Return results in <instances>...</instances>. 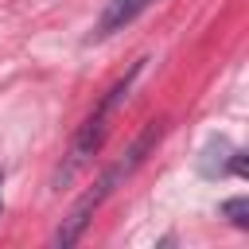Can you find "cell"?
Instances as JSON below:
<instances>
[{"mask_svg": "<svg viewBox=\"0 0 249 249\" xmlns=\"http://www.w3.org/2000/svg\"><path fill=\"white\" fill-rule=\"evenodd\" d=\"M140 66H144V58H140V62H136V66H132V70H128V74H124V78H121V82H117V86L97 101V109L82 121V128H78V136H74V144H70V152H66V163H62V167H58V175H54V183H58V187H62V183H70V179L78 175V167H82V163H86V160L105 144V136H109V121H113L117 105L128 97V89H132V82H136Z\"/></svg>", "mask_w": 249, "mask_h": 249, "instance_id": "cell-2", "label": "cell"}, {"mask_svg": "<svg viewBox=\"0 0 249 249\" xmlns=\"http://www.w3.org/2000/svg\"><path fill=\"white\" fill-rule=\"evenodd\" d=\"M222 214H226L237 230H249V198H230V202H222Z\"/></svg>", "mask_w": 249, "mask_h": 249, "instance_id": "cell-4", "label": "cell"}, {"mask_svg": "<svg viewBox=\"0 0 249 249\" xmlns=\"http://www.w3.org/2000/svg\"><path fill=\"white\" fill-rule=\"evenodd\" d=\"M156 0H109L105 4V12H101V19H97V39H105V35H113V31H121V27H128L140 12H148Z\"/></svg>", "mask_w": 249, "mask_h": 249, "instance_id": "cell-3", "label": "cell"}, {"mask_svg": "<svg viewBox=\"0 0 249 249\" xmlns=\"http://www.w3.org/2000/svg\"><path fill=\"white\" fill-rule=\"evenodd\" d=\"M160 136H163V124H160V121H152V124L144 128V136H136V144L128 148V160H121L117 167H109V171H105V175H101V179H97V183H93V187H89V191L70 206V214L62 218V226H58V233H54V245H58V249H66V245H74V241L82 237V230L89 226L93 210L113 195V187H117V183H121V179H124V175L144 160V152H148Z\"/></svg>", "mask_w": 249, "mask_h": 249, "instance_id": "cell-1", "label": "cell"}, {"mask_svg": "<svg viewBox=\"0 0 249 249\" xmlns=\"http://www.w3.org/2000/svg\"><path fill=\"white\" fill-rule=\"evenodd\" d=\"M0 187H4V175H0ZM0 206H4V198H0Z\"/></svg>", "mask_w": 249, "mask_h": 249, "instance_id": "cell-5", "label": "cell"}]
</instances>
